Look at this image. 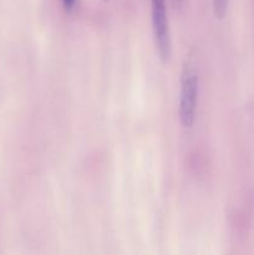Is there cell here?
Here are the masks:
<instances>
[{
	"label": "cell",
	"instance_id": "3957f363",
	"mask_svg": "<svg viewBox=\"0 0 254 255\" xmlns=\"http://www.w3.org/2000/svg\"><path fill=\"white\" fill-rule=\"evenodd\" d=\"M229 0H212V9L213 14L217 19L222 20L226 17L227 11H228Z\"/></svg>",
	"mask_w": 254,
	"mask_h": 255
},
{
	"label": "cell",
	"instance_id": "6da1fadb",
	"mask_svg": "<svg viewBox=\"0 0 254 255\" xmlns=\"http://www.w3.org/2000/svg\"><path fill=\"white\" fill-rule=\"evenodd\" d=\"M199 96V76L191 60L184 62L181 72L178 119L182 127L191 128L196 122Z\"/></svg>",
	"mask_w": 254,
	"mask_h": 255
},
{
	"label": "cell",
	"instance_id": "7a4b0ae2",
	"mask_svg": "<svg viewBox=\"0 0 254 255\" xmlns=\"http://www.w3.org/2000/svg\"><path fill=\"white\" fill-rule=\"evenodd\" d=\"M151 19L156 51L161 61L167 62L172 54V39L166 0H151Z\"/></svg>",
	"mask_w": 254,
	"mask_h": 255
},
{
	"label": "cell",
	"instance_id": "5b68a950",
	"mask_svg": "<svg viewBox=\"0 0 254 255\" xmlns=\"http://www.w3.org/2000/svg\"><path fill=\"white\" fill-rule=\"evenodd\" d=\"M183 0H172V4H173L174 7H181Z\"/></svg>",
	"mask_w": 254,
	"mask_h": 255
},
{
	"label": "cell",
	"instance_id": "277c9868",
	"mask_svg": "<svg viewBox=\"0 0 254 255\" xmlns=\"http://www.w3.org/2000/svg\"><path fill=\"white\" fill-rule=\"evenodd\" d=\"M62 5H64L65 11L71 12L75 9V5H76V0H62Z\"/></svg>",
	"mask_w": 254,
	"mask_h": 255
},
{
	"label": "cell",
	"instance_id": "8992f818",
	"mask_svg": "<svg viewBox=\"0 0 254 255\" xmlns=\"http://www.w3.org/2000/svg\"><path fill=\"white\" fill-rule=\"evenodd\" d=\"M105 1H109V0H105Z\"/></svg>",
	"mask_w": 254,
	"mask_h": 255
}]
</instances>
